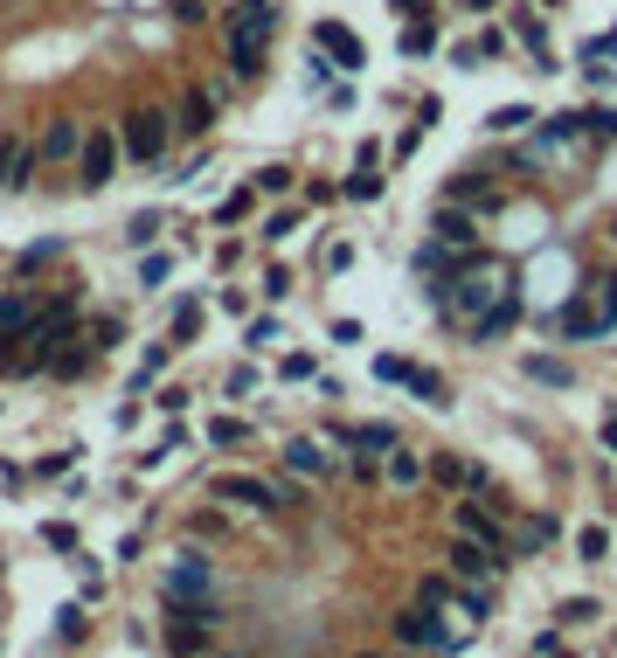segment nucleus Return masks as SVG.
<instances>
[{"instance_id":"1","label":"nucleus","mask_w":617,"mask_h":658,"mask_svg":"<svg viewBox=\"0 0 617 658\" xmlns=\"http://www.w3.org/2000/svg\"><path fill=\"white\" fill-rule=\"evenodd\" d=\"M271 29H278V8H271V0H237V8L222 14V49H229V70H237V76H257V70H264Z\"/></svg>"},{"instance_id":"2","label":"nucleus","mask_w":617,"mask_h":658,"mask_svg":"<svg viewBox=\"0 0 617 658\" xmlns=\"http://www.w3.org/2000/svg\"><path fill=\"white\" fill-rule=\"evenodd\" d=\"M562 340H597V333H617V278H597L583 284V299L562 312Z\"/></svg>"},{"instance_id":"3","label":"nucleus","mask_w":617,"mask_h":658,"mask_svg":"<svg viewBox=\"0 0 617 658\" xmlns=\"http://www.w3.org/2000/svg\"><path fill=\"white\" fill-rule=\"evenodd\" d=\"M160 596H167V603H209V596H216L209 562H201V555H181V562L160 575Z\"/></svg>"},{"instance_id":"4","label":"nucleus","mask_w":617,"mask_h":658,"mask_svg":"<svg viewBox=\"0 0 617 658\" xmlns=\"http://www.w3.org/2000/svg\"><path fill=\"white\" fill-rule=\"evenodd\" d=\"M125 153L146 167H160V153H167V118L160 112H125Z\"/></svg>"},{"instance_id":"5","label":"nucleus","mask_w":617,"mask_h":658,"mask_svg":"<svg viewBox=\"0 0 617 658\" xmlns=\"http://www.w3.org/2000/svg\"><path fill=\"white\" fill-rule=\"evenodd\" d=\"M118 153H125V139H112V132H84V153H76L84 188H105V180L118 174Z\"/></svg>"},{"instance_id":"6","label":"nucleus","mask_w":617,"mask_h":658,"mask_svg":"<svg viewBox=\"0 0 617 658\" xmlns=\"http://www.w3.org/2000/svg\"><path fill=\"white\" fill-rule=\"evenodd\" d=\"M216 499H222V506H257V513H271V506H278V485L250 479V471H222V479H216Z\"/></svg>"},{"instance_id":"7","label":"nucleus","mask_w":617,"mask_h":658,"mask_svg":"<svg viewBox=\"0 0 617 658\" xmlns=\"http://www.w3.org/2000/svg\"><path fill=\"white\" fill-rule=\"evenodd\" d=\"M29 167H35V146H21L14 132H0V188H29Z\"/></svg>"},{"instance_id":"8","label":"nucleus","mask_w":617,"mask_h":658,"mask_svg":"<svg viewBox=\"0 0 617 658\" xmlns=\"http://www.w3.org/2000/svg\"><path fill=\"white\" fill-rule=\"evenodd\" d=\"M451 568H458V575H472V583H485V575L500 568V555H493V547H485V541L458 534V541H451Z\"/></svg>"},{"instance_id":"9","label":"nucleus","mask_w":617,"mask_h":658,"mask_svg":"<svg viewBox=\"0 0 617 658\" xmlns=\"http://www.w3.org/2000/svg\"><path fill=\"white\" fill-rule=\"evenodd\" d=\"M70 153H84V132H76L70 118H49L42 146H35V160H42V167H56V160H70Z\"/></svg>"},{"instance_id":"10","label":"nucleus","mask_w":617,"mask_h":658,"mask_svg":"<svg viewBox=\"0 0 617 658\" xmlns=\"http://www.w3.org/2000/svg\"><path fill=\"white\" fill-rule=\"evenodd\" d=\"M313 42H320V49H333V56H341V70H362V63H368V56H362V35L341 29V21H320Z\"/></svg>"},{"instance_id":"11","label":"nucleus","mask_w":617,"mask_h":658,"mask_svg":"<svg viewBox=\"0 0 617 658\" xmlns=\"http://www.w3.org/2000/svg\"><path fill=\"white\" fill-rule=\"evenodd\" d=\"M209 125H216V97L201 84H188L181 91V132H209Z\"/></svg>"},{"instance_id":"12","label":"nucleus","mask_w":617,"mask_h":658,"mask_svg":"<svg viewBox=\"0 0 617 658\" xmlns=\"http://www.w3.org/2000/svg\"><path fill=\"white\" fill-rule=\"evenodd\" d=\"M458 534H472L485 547H500V513L493 506H458Z\"/></svg>"},{"instance_id":"13","label":"nucleus","mask_w":617,"mask_h":658,"mask_svg":"<svg viewBox=\"0 0 617 658\" xmlns=\"http://www.w3.org/2000/svg\"><path fill=\"white\" fill-rule=\"evenodd\" d=\"M285 464H292V471H305V479H320V471H333V458L320 451V443H313V437H299V443H292V451H285Z\"/></svg>"},{"instance_id":"14","label":"nucleus","mask_w":617,"mask_h":658,"mask_svg":"<svg viewBox=\"0 0 617 658\" xmlns=\"http://www.w3.org/2000/svg\"><path fill=\"white\" fill-rule=\"evenodd\" d=\"M437 243H451V250H472L479 243V229L458 216V208H445V216H437Z\"/></svg>"},{"instance_id":"15","label":"nucleus","mask_w":617,"mask_h":658,"mask_svg":"<svg viewBox=\"0 0 617 658\" xmlns=\"http://www.w3.org/2000/svg\"><path fill=\"white\" fill-rule=\"evenodd\" d=\"M35 326V305L29 299H0V340H14V333H29Z\"/></svg>"},{"instance_id":"16","label":"nucleus","mask_w":617,"mask_h":658,"mask_svg":"<svg viewBox=\"0 0 617 658\" xmlns=\"http://www.w3.org/2000/svg\"><path fill=\"white\" fill-rule=\"evenodd\" d=\"M396 630H402V645H437V617L430 610H402Z\"/></svg>"},{"instance_id":"17","label":"nucleus","mask_w":617,"mask_h":658,"mask_svg":"<svg viewBox=\"0 0 617 658\" xmlns=\"http://www.w3.org/2000/svg\"><path fill=\"white\" fill-rule=\"evenodd\" d=\"M341 443H354V451H389V424H354V430H341Z\"/></svg>"},{"instance_id":"18","label":"nucleus","mask_w":617,"mask_h":658,"mask_svg":"<svg viewBox=\"0 0 617 658\" xmlns=\"http://www.w3.org/2000/svg\"><path fill=\"white\" fill-rule=\"evenodd\" d=\"M409 388H417V403H430V409H445L451 395H445V382L437 375H423V367H409Z\"/></svg>"},{"instance_id":"19","label":"nucleus","mask_w":617,"mask_h":658,"mask_svg":"<svg viewBox=\"0 0 617 658\" xmlns=\"http://www.w3.org/2000/svg\"><path fill=\"white\" fill-rule=\"evenodd\" d=\"M527 375H534V382H555V388H569V367H562V361H548V354H534V361H527Z\"/></svg>"},{"instance_id":"20","label":"nucleus","mask_w":617,"mask_h":658,"mask_svg":"<svg viewBox=\"0 0 617 658\" xmlns=\"http://www.w3.org/2000/svg\"><path fill=\"white\" fill-rule=\"evenodd\" d=\"M209 437H216V443H243V437H250V424H237V416H222V424H209Z\"/></svg>"},{"instance_id":"21","label":"nucleus","mask_w":617,"mask_h":658,"mask_svg":"<svg viewBox=\"0 0 617 658\" xmlns=\"http://www.w3.org/2000/svg\"><path fill=\"white\" fill-rule=\"evenodd\" d=\"M257 188H264V195H285V188H292V167H264V174H257Z\"/></svg>"},{"instance_id":"22","label":"nucleus","mask_w":617,"mask_h":658,"mask_svg":"<svg viewBox=\"0 0 617 658\" xmlns=\"http://www.w3.org/2000/svg\"><path fill=\"white\" fill-rule=\"evenodd\" d=\"M527 118H534V112H527V104H506V112H493V125H500V132H521Z\"/></svg>"},{"instance_id":"23","label":"nucleus","mask_w":617,"mask_h":658,"mask_svg":"<svg viewBox=\"0 0 617 658\" xmlns=\"http://www.w3.org/2000/svg\"><path fill=\"white\" fill-rule=\"evenodd\" d=\"M347 195H354V201H375V195H381V180H375V174H354V180H347Z\"/></svg>"},{"instance_id":"24","label":"nucleus","mask_w":617,"mask_h":658,"mask_svg":"<svg viewBox=\"0 0 617 658\" xmlns=\"http://www.w3.org/2000/svg\"><path fill=\"white\" fill-rule=\"evenodd\" d=\"M174 14H181V21H201L209 8H201V0H174Z\"/></svg>"},{"instance_id":"25","label":"nucleus","mask_w":617,"mask_h":658,"mask_svg":"<svg viewBox=\"0 0 617 658\" xmlns=\"http://www.w3.org/2000/svg\"><path fill=\"white\" fill-rule=\"evenodd\" d=\"M458 8H500V0H458Z\"/></svg>"},{"instance_id":"26","label":"nucleus","mask_w":617,"mask_h":658,"mask_svg":"<svg viewBox=\"0 0 617 658\" xmlns=\"http://www.w3.org/2000/svg\"><path fill=\"white\" fill-rule=\"evenodd\" d=\"M610 236H617V229H610Z\"/></svg>"}]
</instances>
